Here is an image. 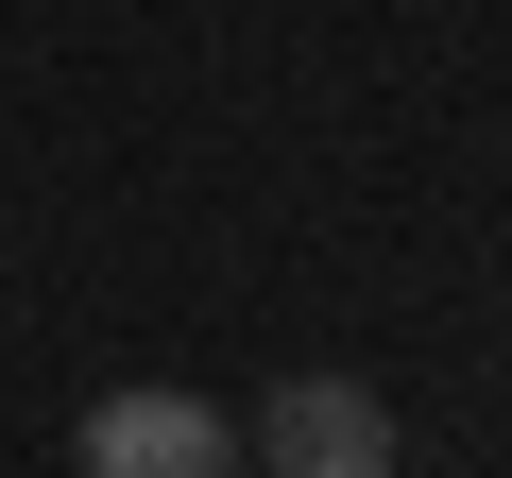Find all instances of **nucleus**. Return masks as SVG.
<instances>
[{
    "mask_svg": "<svg viewBox=\"0 0 512 478\" xmlns=\"http://www.w3.org/2000/svg\"><path fill=\"white\" fill-rule=\"evenodd\" d=\"M239 461H274V478H393V410L359 393V376H274L256 393V427H239Z\"/></svg>",
    "mask_w": 512,
    "mask_h": 478,
    "instance_id": "nucleus-1",
    "label": "nucleus"
},
{
    "mask_svg": "<svg viewBox=\"0 0 512 478\" xmlns=\"http://www.w3.org/2000/svg\"><path fill=\"white\" fill-rule=\"evenodd\" d=\"M86 478H239V410H205V393L137 376V393H103V410H86Z\"/></svg>",
    "mask_w": 512,
    "mask_h": 478,
    "instance_id": "nucleus-2",
    "label": "nucleus"
}]
</instances>
